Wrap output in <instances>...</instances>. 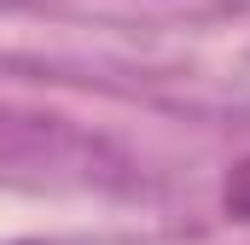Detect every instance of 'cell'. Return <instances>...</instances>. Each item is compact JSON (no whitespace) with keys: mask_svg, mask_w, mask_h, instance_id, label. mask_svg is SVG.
<instances>
[{"mask_svg":"<svg viewBox=\"0 0 250 245\" xmlns=\"http://www.w3.org/2000/svg\"><path fill=\"white\" fill-rule=\"evenodd\" d=\"M221 204H227V216L250 222V158L233 164V175H227V187H221Z\"/></svg>","mask_w":250,"mask_h":245,"instance_id":"6da1fadb","label":"cell"}]
</instances>
